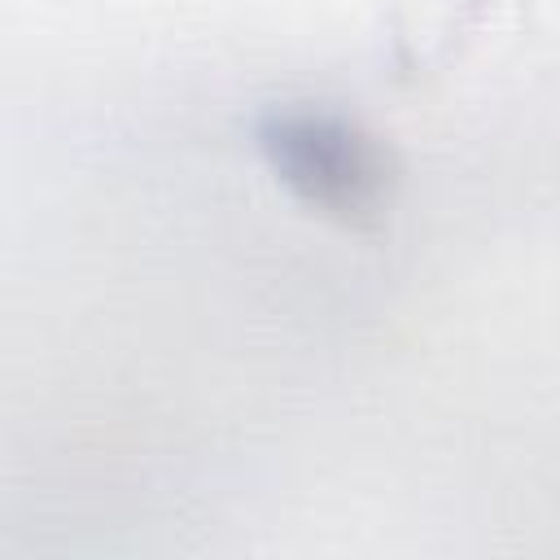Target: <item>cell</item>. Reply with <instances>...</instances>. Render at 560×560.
<instances>
[{
	"label": "cell",
	"instance_id": "cell-1",
	"mask_svg": "<svg viewBox=\"0 0 560 560\" xmlns=\"http://www.w3.org/2000/svg\"><path fill=\"white\" fill-rule=\"evenodd\" d=\"M267 166L311 210L376 223L398 188V162L363 122L332 109H271L254 127Z\"/></svg>",
	"mask_w": 560,
	"mask_h": 560
}]
</instances>
